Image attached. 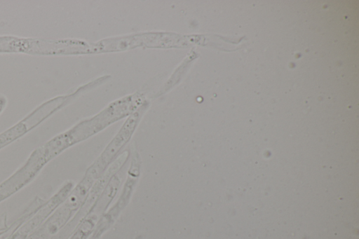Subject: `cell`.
<instances>
[{
	"mask_svg": "<svg viewBox=\"0 0 359 239\" xmlns=\"http://www.w3.org/2000/svg\"><path fill=\"white\" fill-rule=\"evenodd\" d=\"M73 187L74 183L67 181L48 199L40 196L33 198L13 223L12 230L6 239H27L67 198Z\"/></svg>",
	"mask_w": 359,
	"mask_h": 239,
	"instance_id": "6da1fadb",
	"label": "cell"
},
{
	"mask_svg": "<svg viewBox=\"0 0 359 239\" xmlns=\"http://www.w3.org/2000/svg\"><path fill=\"white\" fill-rule=\"evenodd\" d=\"M96 179L88 172L67 198L27 239H50L83 207Z\"/></svg>",
	"mask_w": 359,
	"mask_h": 239,
	"instance_id": "7a4b0ae2",
	"label": "cell"
},
{
	"mask_svg": "<svg viewBox=\"0 0 359 239\" xmlns=\"http://www.w3.org/2000/svg\"><path fill=\"white\" fill-rule=\"evenodd\" d=\"M50 161L43 145L35 149L19 169L0 183V203L29 184Z\"/></svg>",
	"mask_w": 359,
	"mask_h": 239,
	"instance_id": "3957f363",
	"label": "cell"
},
{
	"mask_svg": "<svg viewBox=\"0 0 359 239\" xmlns=\"http://www.w3.org/2000/svg\"><path fill=\"white\" fill-rule=\"evenodd\" d=\"M59 109L53 99L39 105L23 119L0 134V149L34 129Z\"/></svg>",
	"mask_w": 359,
	"mask_h": 239,
	"instance_id": "277c9868",
	"label": "cell"
},
{
	"mask_svg": "<svg viewBox=\"0 0 359 239\" xmlns=\"http://www.w3.org/2000/svg\"><path fill=\"white\" fill-rule=\"evenodd\" d=\"M140 118L139 113H135L130 116L123 127L109 144L101 156L86 170L95 179L101 177L105 170L111 164L115 156L122 146L129 140Z\"/></svg>",
	"mask_w": 359,
	"mask_h": 239,
	"instance_id": "5b68a950",
	"label": "cell"
},
{
	"mask_svg": "<svg viewBox=\"0 0 359 239\" xmlns=\"http://www.w3.org/2000/svg\"><path fill=\"white\" fill-rule=\"evenodd\" d=\"M140 175V163L137 158L133 159L128 171V179L116 204L110 210V216L115 217L129 202Z\"/></svg>",
	"mask_w": 359,
	"mask_h": 239,
	"instance_id": "8992f818",
	"label": "cell"
}]
</instances>
